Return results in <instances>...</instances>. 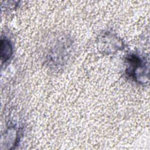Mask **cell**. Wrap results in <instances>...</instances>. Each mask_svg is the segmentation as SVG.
<instances>
[{"mask_svg": "<svg viewBox=\"0 0 150 150\" xmlns=\"http://www.w3.org/2000/svg\"><path fill=\"white\" fill-rule=\"evenodd\" d=\"M12 47L9 41L6 40H1V57L5 62L8 59L12 54Z\"/></svg>", "mask_w": 150, "mask_h": 150, "instance_id": "cell-1", "label": "cell"}]
</instances>
